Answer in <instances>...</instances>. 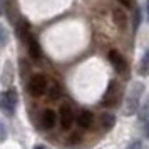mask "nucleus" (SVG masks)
I'll use <instances>...</instances> for the list:
<instances>
[{"label": "nucleus", "instance_id": "obj_15", "mask_svg": "<svg viewBox=\"0 0 149 149\" xmlns=\"http://www.w3.org/2000/svg\"><path fill=\"white\" fill-rule=\"evenodd\" d=\"M141 19H142L141 8L134 7V15H132V29H134V30H137V29H139V25H141Z\"/></svg>", "mask_w": 149, "mask_h": 149}, {"label": "nucleus", "instance_id": "obj_10", "mask_svg": "<svg viewBox=\"0 0 149 149\" xmlns=\"http://www.w3.org/2000/svg\"><path fill=\"white\" fill-rule=\"evenodd\" d=\"M57 122V116L52 109H45L42 114V127L44 129H52Z\"/></svg>", "mask_w": 149, "mask_h": 149}, {"label": "nucleus", "instance_id": "obj_6", "mask_svg": "<svg viewBox=\"0 0 149 149\" xmlns=\"http://www.w3.org/2000/svg\"><path fill=\"white\" fill-rule=\"evenodd\" d=\"M15 107H17V104L8 97L7 91H5V92H0V111H2L5 116L10 117V116H14Z\"/></svg>", "mask_w": 149, "mask_h": 149}, {"label": "nucleus", "instance_id": "obj_18", "mask_svg": "<svg viewBox=\"0 0 149 149\" xmlns=\"http://www.w3.org/2000/svg\"><path fill=\"white\" fill-rule=\"evenodd\" d=\"M5 139H7V129L3 126V122L0 121V142H3Z\"/></svg>", "mask_w": 149, "mask_h": 149}, {"label": "nucleus", "instance_id": "obj_1", "mask_svg": "<svg viewBox=\"0 0 149 149\" xmlns=\"http://www.w3.org/2000/svg\"><path fill=\"white\" fill-rule=\"evenodd\" d=\"M144 84L141 81H132L129 84L127 94H126V106H124V114L126 116H132L134 112L139 111V101H141V95L144 94Z\"/></svg>", "mask_w": 149, "mask_h": 149}, {"label": "nucleus", "instance_id": "obj_2", "mask_svg": "<svg viewBox=\"0 0 149 149\" xmlns=\"http://www.w3.org/2000/svg\"><path fill=\"white\" fill-rule=\"evenodd\" d=\"M45 91H47V79H45V75H42V74L32 75L30 81H29V92H30V95L40 97V95H44Z\"/></svg>", "mask_w": 149, "mask_h": 149}, {"label": "nucleus", "instance_id": "obj_13", "mask_svg": "<svg viewBox=\"0 0 149 149\" xmlns=\"http://www.w3.org/2000/svg\"><path fill=\"white\" fill-rule=\"evenodd\" d=\"M137 117H139L142 122L149 119V94L146 95L144 102H142L141 106H139V111H137Z\"/></svg>", "mask_w": 149, "mask_h": 149}, {"label": "nucleus", "instance_id": "obj_5", "mask_svg": "<svg viewBox=\"0 0 149 149\" xmlns=\"http://www.w3.org/2000/svg\"><path fill=\"white\" fill-rule=\"evenodd\" d=\"M59 117H61V126L64 129H70L72 122H74V112H72V107L69 104H62L61 106V112H59Z\"/></svg>", "mask_w": 149, "mask_h": 149}, {"label": "nucleus", "instance_id": "obj_19", "mask_svg": "<svg viewBox=\"0 0 149 149\" xmlns=\"http://www.w3.org/2000/svg\"><path fill=\"white\" fill-rule=\"evenodd\" d=\"M127 149H142V142L139 139H134L132 142H129Z\"/></svg>", "mask_w": 149, "mask_h": 149}, {"label": "nucleus", "instance_id": "obj_11", "mask_svg": "<svg viewBox=\"0 0 149 149\" xmlns=\"http://www.w3.org/2000/svg\"><path fill=\"white\" fill-rule=\"evenodd\" d=\"M17 34H19V37H20V39H22L24 42H27V40H29V37L32 35L29 22H25V20H19V24H17Z\"/></svg>", "mask_w": 149, "mask_h": 149}, {"label": "nucleus", "instance_id": "obj_9", "mask_svg": "<svg viewBox=\"0 0 149 149\" xmlns=\"http://www.w3.org/2000/svg\"><path fill=\"white\" fill-rule=\"evenodd\" d=\"M77 124L82 129H91L92 124H94V114L89 112V111H82L79 114V117H77Z\"/></svg>", "mask_w": 149, "mask_h": 149}, {"label": "nucleus", "instance_id": "obj_16", "mask_svg": "<svg viewBox=\"0 0 149 149\" xmlns=\"http://www.w3.org/2000/svg\"><path fill=\"white\" fill-rule=\"evenodd\" d=\"M7 40H8V32H7V29L0 24V47H5Z\"/></svg>", "mask_w": 149, "mask_h": 149}, {"label": "nucleus", "instance_id": "obj_4", "mask_svg": "<svg viewBox=\"0 0 149 149\" xmlns=\"http://www.w3.org/2000/svg\"><path fill=\"white\" fill-rule=\"evenodd\" d=\"M109 61H111L112 67H114L117 72L126 74V70H127V62H126V59H124L117 50H109Z\"/></svg>", "mask_w": 149, "mask_h": 149}, {"label": "nucleus", "instance_id": "obj_20", "mask_svg": "<svg viewBox=\"0 0 149 149\" xmlns=\"http://www.w3.org/2000/svg\"><path fill=\"white\" fill-rule=\"evenodd\" d=\"M10 65H12V64L7 62V70H5V75H3V79H2V84H5V86L10 84V81H8V75H10Z\"/></svg>", "mask_w": 149, "mask_h": 149}, {"label": "nucleus", "instance_id": "obj_3", "mask_svg": "<svg viewBox=\"0 0 149 149\" xmlns=\"http://www.w3.org/2000/svg\"><path fill=\"white\" fill-rule=\"evenodd\" d=\"M119 91H121L119 89V84L116 81H111L107 89H106V94L102 97L101 104L106 106V107H114V106H117V102H119Z\"/></svg>", "mask_w": 149, "mask_h": 149}, {"label": "nucleus", "instance_id": "obj_24", "mask_svg": "<svg viewBox=\"0 0 149 149\" xmlns=\"http://www.w3.org/2000/svg\"><path fill=\"white\" fill-rule=\"evenodd\" d=\"M34 149H45V148H44V146H39V144H35Z\"/></svg>", "mask_w": 149, "mask_h": 149}, {"label": "nucleus", "instance_id": "obj_25", "mask_svg": "<svg viewBox=\"0 0 149 149\" xmlns=\"http://www.w3.org/2000/svg\"><path fill=\"white\" fill-rule=\"evenodd\" d=\"M0 12H2V7H0Z\"/></svg>", "mask_w": 149, "mask_h": 149}, {"label": "nucleus", "instance_id": "obj_22", "mask_svg": "<svg viewBox=\"0 0 149 149\" xmlns=\"http://www.w3.org/2000/svg\"><path fill=\"white\" fill-rule=\"evenodd\" d=\"M142 132H144V136L149 139V119L144 121V124H142Z\"/></svg>", "mask_w": 149, "mask_h": 149}, {"label": "nucleus", "instance_id": "obj_17", "mask_svg": "<svg viewBox=\"0 0 149 149\" xmlns=\"http://www.w3.org/2000/svg\"><path fill=\"white\" fill-rule=\"evenodd\" d=\"M59 94H61V92H59V86L54 82V84H52V87L49 89V95H50L52 99H57V97H59Z\"/></svg>", "mask_w": 149, "mask_h": 149}, {"label": "nucleus", "instance_id": "obj_21", "mask_svg": "<svg viewBox=\"0 0 149 149\" xmlns=\"http://www.w3.org/2000/svg\"><path fill=\"white\" fill-rule=\"evenodd\" d=\"M121 5H124L126 8H132V7H136L134 5V0H117Z\"/></svg>", "mask_w": 149, "mask_h": 149}, {"label": "nucleus", "instance_id": "obj_14", "mask_svg": "<svg viewBox=\"0 0 149 149\" xmlns=\"http://www.w3.org/2000/svg\"><path fill=\"white\" fill-rule=\"evenodd\" d=\"M139 74L148 77L149 75V49L146 50V54L142 55L141 62H139Z\"/></svg>", "mask_w": 149, "mask_h": 149}, {"label": "nucleus", "instance_id": "obj_8", "mask_svg": "<svg viewBox=\"0 0 149 149\" xmlns=\"http://www.w3.org/2000/svg\"><path fill=\"white\" fill-rule=\"evenodd\" d=\"M27 44V49H29V54L32 59H40L42 57V50H40V45H39V42L35 39L34 35H30L29 37V40L25 42Z\"/></svg>", "mask_w": 149, "mask_h": 149}, {"label": "nucleus", "instance_id": "obj_12", "mask_svg": "<svg viewBox=\"0 0 149 149\" xmlns=\"http://www.w3.org/2000/svg\"><path fill=\"white\" fill-rule=\"evenodd\" d=\"M101 124L104 131H111L116 124V116L111 112H102L101 114Z\"/></svg>", "mask_w": 149, "mask_h": 149}, {"label": "nucleus", "instance_id": "obj_7", "mask_svg": "<svg viewBox=\"0 0 149 149\" xmlns=\"http://www.w3.org/2000/svg\"><path fill=\"white\" fill-rule=\"evenodd\" d=\"M112 20H114L116 27L119 29L121 32L126 30V27H127V15H126V12H124L122 8L116 7L114 10H112Z\"/></svg>", "mask_w": 149, "mask_h": 149}, {"label": "nucleus", "instance_id": "obj_23", "mask_svg": "<svg viewBox=\"0 0 149 149\" xmlns=\"http://www.w3.org/2000/svg\"><path fill=\"white\" fill-rule=\"evenodd\" d=\"M146 19H148V22H149V0L146 2Z\"/></svg>", "mask_w": 149, "mask_h": 149}]
</instances>
